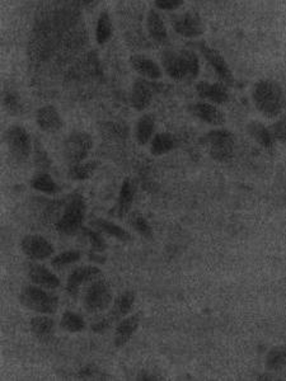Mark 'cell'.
I'll return each instance as SVG.
<instances>
[{"mask_svg": "<svg viewBox=\"0 0 286 381\" xmlns=\"http://www.w3.org/2000/svg\"><path fill=\"white\" fill-rule=\"evenodd\" d=\"M59 325L64 332L70 333V334L82 333L83 330H85L87 328V323H85V319L83 318V315L71 310L64 311L63 315L60 318Z\"/></svg>", "mask_w": 286, "mask_h": 381, "instance_id": "cell-29", "label": "cell"}, {"mask_svg": "<svg viewBox=\"0 0 286 381\" xmlns=\"http://www.w3.org/2000/svg\"><path fill=\"white\" fill-rule=\"evenodd\" d=\"M251 98L254 108L266 119L276 120L285 112V89L273 79L262 78L254 83Z\"/></svg>", "mask_w": 286, "mask_h": 381, "instance_id": "cell-1", "label": "cell"}, {"mask_svg": "<svg viewBox=\"0 0 286 381\" xmlns=\"http://www.w3.org/2000/svg\"><path fill=\"white\" fill-rule=\"evenodd\" d=\"M157 130V120L155 116L152 114H144L140 116L139 120L133 128L135 140L140 146H145L150 144Z\"/></svg>", "mask_w": 286, "mask_h": 381, "instance_id": "cell-25", "label": "cell"}, {"mask_svg": "<svg viewBox=\"0 0 286 381\" xmlns=\"http://www.w3.org/2000/svg\"><path fill=\"white\" fill-rule=\"evenodd\" d=\"M160 66L172 80H193L200 75L201 64L196 52L189 47L165 49L160 55Z\"/></svg>", "mask_w": 286, "mask_h": 381, "instance_id": "cell-2", "label": "cell"}, {"mask_svg": "<svg viewBox=\"0 0 286 381\" xmlns=\"http://www.w3.org/2000/svg\"><path fill=\"white\" fill-rule=\"evenodd\" d=\"M3 140L9 155L19 164H23L31 158L35 141L25 127L20 125L8 127L3 135Z\"/></svg>", "mask_w": 286, "mask_h": 381, "instance_id": "cell-8", "label": "cell"}, {"mask_svg": "<svg viewBox=\"0 0 286 381\" xmlns=\"http://www.w3.org/2000/svg\"><path fill=\"white\" fill-rule=\"evenodd\" d=\"M203 144L209 152L210 158L218 163H228L234 158L237 138L225 127H215L201 138Z\"/></svg>", "mask_w": 286, "mask_h": 381, "instance_id": "cell-3", "label": "cell"}, {"mask_svg": "<svg viewBox=\"0 0 286 381\" xmlns=\"http://www.w3.org/2000/svg\"><path fill=\"white\" fill-rule=\"evenodd\" d=\"M33 162L38 173H49L51 168V160L49 154L44 150V145L36 140L33 144Z\"/></svg>", "mask_w": 286, "mask_h": 381, "instance_id": "cell-35", "label": "cell"}, {"mask_svg": "<svg viewBox=\"0 0 286 381\" xmlns=\"http://www.w3.org/2000/svg\"><path fill=\"white\" fill-rule=\"evenodd\" d=\"M150 154L154 157H162L172 150L177 145V139L173 133L168 131L163 133H157L154 135L152 141H150Z\"/></svg>", "mask_w": 286, "mask_h": 381, "instance_id": "cell-28", "label": "cell"}, {"mask_svg": "<svg viewBox=\"0 0 286 381\" xmlns=\"http://www.w3.org/2000/svg\"><path fill=\"white\" fill-rule=\"evenodd\" d=\"M138 380H144V381H153V380H160L162 377H159L154 373H150V371H141L138 374Z\"/></svg>", "mask_w": 286, "mask_h": 381, "instance_id": "cell-42", "label": "cell"}, {"mask_svg": "<svg viewBox=\"0 0 286 381\" xmlns=\"http://www.w3.org/2000/svg\"><path fill=\"white\" fill-rule=\"evenodd\" d=\"M103 277L100 267L95 265H83V266L76 267L68 276L66 284H65V291L69 295L70 298H76L79 296L82 291V287L93 282L95 279Z\"/></svg>", "mask_w": 286, "mask_h": 381, "instance_id": "cell-11", "label": "cell"}, {"mask_svg": "<svg viewBox=\"0 0 286 381\" xmlns=\"http://www.w3.org/2000/svg\"><path fill=\"white\" fill-rule=\"evenodd\" d=\"M36 123L38 128L46 133H60L65 126L61 114L55 106L44 104L36 111Z\"/></svg>", "mask_w": 286, "mask_h": 381, "instance_id": "cell-17", "label": "cell"}, {"mask_svg": "<svg viewBox=\"0 0 286 381\" xmlns=\"http://www.w3.org/2000/svg\"><path fill=\"white\" fill-rule=\"evenodd\" d=\"M90 226L98 230L103 235H108L111 238H114L116 241L122 243H129L133 239V235L130 234L127 230L120 226L116 222H109L106 219H93L90 222Z\"/></svg>", "mask_w": 286, "mask_h": 381, "instance_id": "cell-26", "label": "cell"}, {"mask_svg": "<svg viewBox=\"0 0 286 381\" xmlns=\"http://www.w3.org/2000/svg\"><path fill=\"white\" fill-rule=\"evenodd\" d=\"M112 322L108 319L107 315L106 317L101 318V319H98L97 322H95V323L92 324V330L95 332V333H97V334H102V333H105L106 330L109 329L111 327H112Z\"/></svg>", "mask_w": 286, "mask_h": 381, "instance_id": "cell-39", "label": "cell"}, {"mask_svg": "<svg viewBox=\"0 0 286 381\" xmlns=\"http://www.w3.org/2000/svg\"><path fill=\"white\" fill-rule=\"evenodd\" d=\"M129 224L143 238L152 239L154 233H153L152 225H150V222L146 220V217L140 215L138 212H135V214H131L130 217H129Z\"/></svg>", "mask_w": 286, "mask_h": 381, "instance_id": "cell-36", "label": "cell"}, {"mask_svg": "<svg viewBox=\"0 0 286 381\" xmlns=\"http://www.w3.org/2000/svg\"><path fill=\"white\" fill-rule=\"evenodd\" d=\"M141 323V314L135 313L130 314L127 317L121 319L119 323L116 324L114 332V346L116 349L125 347L127 343L131 341V338L135 336V333L139 329Z\"/></svg>", "mask_w": 286, "mask_h": 381, "instance_id": "cell-18", "label": "cell"}, {"mask_svg": "<svg viewBox=\"0 0 286 381\" xmlns=\"http://www.w3.org/2000/svg\"><path fill=\"white\" fill-rule=\"evenodd\" d=\"M83 254L81 250L69 249L64 250L61 253H57L50 260L51 266L55 270H64L66 267L76 265V262L82 260Z\"/></svg>", "mask_w": 286, "mask_h": 381, "instance_id": "cell-33", "label": "cell"}, {"mask_svg": "<svg viewBox=\"0 0 286 381\" xmlns=\"http://www.w3.org/2000/svg\"><path fill=\"white\" fill-rule=\"evenodd\" d=\"M195 90L200 101L209 102L215 106H224L230 101L229 87L222 82L210 83L200 80L196 83Z\"/></svg>", "mask_w": 286, "mask_h": 381, "instance_id": "cell-16", "label": "cell"}, {"mask_svg": "<svg viewBox=\"0 0 286 381\" xmlns=\"http://www.w3.org/2000/svg\"><path fill=\"white\" fill-rule=\"evenodd\" d=\"M276 143H286V114L280 116L270 126Z\"/></svg>", "mask_w": 286, "mask_h": 381, "instance_id": "cell-37", "label": "cell"}, {"mask_svg": "<svg viewBox=\"0 0 286 381\" xmlns=\"http://www.w3.org/2000/svg\"><path fill=\"white\" fill-rule=\"evenodd\" d=\"M19 304L27 310L36 314L54 315L59 309V296L52 290H47L40 286H25L18 295Z\"/></svg>", "mask_w": 286, "mask_h": 381, "instance_id": "cell-4", "label": "cell"}, {"mask_svg": "<svg viewBox=\"0 0 286 381\" xmlns=\"http://www.w3.org/2000/svg\"><path fill=\"white\" fill-rule=\"evenodd\" d=\"M93 147L95 140L90 133L84 130H74L64 140V159L69 167L79 164L88 160L89 154Z\"/></svg>", "mask_w": 286, "mask_h": 381, "instance_id": "cell-7", "label": "cell"}, {"mask_svg": "<svg viewBox=\"0 0 286 381\" xmlns=\"http://www.w3.org/2000/svg\"><path fill=\"white\" fill-rule=\"evenodd\" d=\"M193 47H196L197 50L200 51V54L208 61V64L211 66V69L215 71L216 75H218L219 80L222 84H225L229 88L234 87V74L230 69L229 64L227 63V60L224 59V56L219 51L215 50L213 46H210L203 41L195 42Z\"/></svg>", "mask_w": 286, "mask_h": 381, "instance_id": "cell-9", "label": "cell"}, {"mask_svg": "<svg viewBox=\"0 0 286 381\" xmlns=\"http://www.w3.org/2000/svg\"><path fill=\"white\" fill-rule=\"evenodd\" d=\"M4 106L6 109L11 112V114H16L17 111H19V101L18 98H16L13 93H6L4 95Z\"/></svg>", "mask_w": 286, "mask_h": 381, "instance_id": "cell-40", "label": "cell"}, {"mask_svg": "<svg viewBox=\"0 0 286 381\" xmlns=\"http://www.w3.org/2000/svg\"><path fill=\"white\" fill-rule=\"evenodd\" d=\"M20 250L27 260L42 262L55 255V247L49 239L40 234H27L20 239Z\"/></svg>", "mask_w": 286, "mask_h": 381, "instance_id": "cell-10", "label": "cell"}, {"mask_svg": "<svg viewBox=\"0 0 286 381\" xmlns=\"http://www.w3.org/2000/svg\"><path fill=\"white\" fill-rule=\"evenodd\" d=\"M145 27L146 32H148L153 42L162 44V46L169 42V35H168L167 27H165V19L158 12V9L152 8L148 11L145 17Z\"/></svg>", "mask_w": 286, "mask_h": 381, "instance_id": "cell-20", "label": "cell"}, {"mask_svg": "<svg viewBox=\"0 0 286 381\" xmlns=\"http://www.w3.org/2000/svg\"><path fill=\"white\" fill-rule=\"evenodd\" d=\"M246 131L254 143H257L261 147L266 150H271L276 144V140L273 138L270 126H266L261 121H249L246 125Z\"/></svg>", "mask_w": 286, "mask_h": 381, "instance_id": "cell-24", "label": "cell"}, {"mask_svg": "<svg viewBox=\"0 0 286 381\" xmlns=\"http://www.w3.org/2000/svg\"><path fill=\"white\" fill-rule=\"evenodd\" d=\"M184 0H155L154 1V6H155V9H159V11H176L178 8L184 6Z\"/></svg>", "mask_w": 286, "mask_h": 381, "instance_id": "cell-38", "label": "cell"}, {"mask_svg": "<svg viewBox=\"0 0 286 381\" xmlns=\"http://www.w3.org/2000/svg\"><path fill=\"white\" fill-rule=\"evenodd\" d=\"M130 65L133 71L139 74L140 78H144L150 82H158L165 75V71L157 61H154L152 57L141 54H135L130 57Z\"/></svg>", "mask_w": 286, "mask_h": 381, "instance_id": "cell-19", "label": "cell"}, {"mask_svg": "<svg viewBox=\"0 0 286 381\" xmlns=\"http://www.w3.org/2000/svg\"><path fill=\"white\" fill-rule=\"evenodd\" d=\"M172 28L178 36L196 40L203 36L206 27L201 16L196 12H184L172 18Z\"/></svg>", "mask_w": 286, "mask_h": 381, "instance_id": "cell-12", "label": "cell"}, {"mask_svg": "<svg viewBox=\"0 0 286 381\" xmlns=\"http://www.w3.org/2000/svg\"><path fill=\"white\" fill-rule=\"evenodd\" d=\"M31 187L35 190H38L44 195L54 196L60 192V187L56 181L51 177L50 173H37L31 179Z\"/></svg>", "mask_w": 286, "mask_h": 381, "instance_id": "cell-31", "label": "cell"}, {"mask_svg": "<svg viewBox=\"0 0 286 381\" xmlns=\"http://www.w3.org/2000/svg\"><path fill=\"white\" fill-rule=\"evenodd\" d=\"M87 215V201L81 193H74L69 197L65 205L63 214L59 217L55 228L61 235H76L84 228V220Z\"/></svg>", "mask_w": 286, "mask_h": 381, "instance_id": "cell-5", "label": "cell"}, {"mask_svg": "<svg viewBox=\"0 0 286 381\" xmlns=\"http://www.w3.org/2000/svg\"><path fill=\"white\" fill-rule=\"evenodd\" d=\"M135 183L133 179L125 178L121 184L120 192L117 197V202L114 205V209L111 210L109 215L116 216L119 219H122L124 216H126L131 206H133V198H135Z\"/></svg>", "mask_w": 286, "mask_h": 381, "instance_id": "cell-22", "label": "cell"}, {"mask_svg": "<svg viewBox=\"0 0 286 381\" xmlns=\"http://www.w3.org/2000/svg\"><path fill=\"white\" fill-rule=\"evenodd\" d=\"M100 163L97 160H85L79 164L69 167L68 176L73 181H88L89 178L95 176V171L98 169Z\"/></svg>", "mask_w": 286, "mask_h": 381, "instance_id": "cell-32", "label": "cell"}, {"mask_svg": "<svg viewBox=\"0 0 286 381\" xmlns=\"http://www.w3.org/2000/svg\"><path fill=\"white\" fill-rule=\"evenodd\" d=\"M155 82L146 80L144 78H136L131 85L129 101L133 109L143 112L146 108L150 107L154 95L157 93L155 90Z\"/></svg>", "mask_w": 286, "mask_h": 381, "instance_id": "cell-14", "label": "cell"}, {"mask_svg": "<svg viewBox=\"0 0 286 381\" xmlns=\"http://www.w3.org/2000/svg\"><path fill=\"white\" fill-rule=\"evenodd\" d=\"M25 273H27V279L30 281V284H33V285L40 286L52 291H55L61 286V281L57 277L56 273L52 272L50 268H47L40 262L30 260L25 266Z\"/></svg>", "mask_w": 286, "mask_h": 381, "instance_id": "cell-15", "label": "cell"}, {"mask_svg": "<svg viewBox=\"0 0 286 381\" xmlns=\"http://www.w3.org/2000/svg\"><path fill=\"white\" fill-rule=\"evenodd\" d=\"M88 258L93 263H100V265L106 263V255H105V253H98V252L90 250L88 254Z\"/></svg>", "mask_w": 286, "mask_h": 381, "instance_id": "cell-41", "label": "cell"}, {"mask_svg": "<svg viewBox=\"0 0 286 381\" xmlns=\"http://www.w3.org/2000/svg\"><path fill=\"white\" fill-rule=\"evenodd\" d=\"M114 35V23L107 11H102L95 25V41L98 44H107Z\"/></svg>", "mask_w": 286, "mask_h": 381, "instance_id": "cell-30", "label": "cell"}, {"mask_svg": "<svg viewBox=\"0 0 286 381\" xmlns=\"http://www.w3.org/2000/svg\"><path fill=\"white\" fill-rule=\"evenodd\" d=\"M265 368L271 374H278L286 368V344L273 346L265 356Z\"/></svg>", "mask_w": 286, "mask_h": 381, "instance_id": "cell-27", "label": "cell"}, {"mask_svg": "<svg viewBox=\"0 0 286 381\" xmlns=\"http://www.w3.org/2000/svg\"><path fill=\"white\" fill-rule=\"evenodd\" d=\"M189 112L200 122L209 126L222 127L227 122V116L222 112L219 106L205 101H197L189 106Z\"/></svg>", "mask_w": 286, "mask_h": 381, "instance_id": "cell-13", "label": "cell"}, {"mask_svg": "<svg viewBox=\"0 0 286 381\" xmlns=\"http://www.w3.org/2000/svg\"><path fill=\"white\" fill-rule=\"evenodd\" d=\"M30 330L40 342H49L56 332V322L52 315L36 314L30 320Z\"/></svg>", "mask_w": 286, "mask_h": 381, "instance_id": "cell-23", "label": "cell"}, {"mask_svg": "<svg viewBox=\"0 0 286 381\" xmlns=\"http://www.w3.org/2000/svg\"><path fill=\"white\" fill-rule=\"evenodd\" d=\"M136 301V292L133 290H125L120 292L114 300V304L109 308L107 318L112 323H119L121 319L131 314L133 305Z\"/></svg>", "mask_w": 286, "mask_h": 381, "instance_id": "cell-21", "label": "cell"}, {"mask_svg": "<svg viewBox=\"0 0 286 381\" xmlns=\"http://www.w3.org/2000/svg\"><path fill=\"white\" fill-rule=\"evenodd\" d=\"M82 233L89 241L90 250L98 252V253H106V250H107V243L105 241L102 233L92 228V226H84L82 229Z\"/></svg>", "mask_w": 286, "mask_h": 381, "instance_id": "cell-34", "label": "cell"}, {"mask_svg": "<svg viewBox=\"0 0 286 381\" xmlns=\"http://www.w3.org/2000/svg\"><path fill=\"white\" fill-rule=\"evenodd\" d=\"M83 308L88 314H101L114 304V292L107 281L100 277L90 282L83 294Z\"/></svg>", "mask_w": 286, "mask_h": 381, "instance_id": "cell-6", "label": "cell"}]
</instances>
